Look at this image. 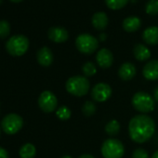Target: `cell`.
<instances>
[{"mask_svg":"<svg viewBox=\"0 0 158 158\" xmlns=\"http://www.w3.org/2000/svg\"><path fill=\"white\" fill-rule=\"evenodd\" d=\"M0 158H10L8 152L2 147H0Z\"/></svg>","mask_w":158,"mask_h":158,"instance_id":"cell-28","label":"cell"},{"mask_svg":"<svg viewBox=\"0 0 158 158\" xmlns=\"http://www.w3.org/2000/svg\"><path fill=\"white\" fill-rule=\"evenodd\" d=\"M104 129H105V132L108 134V136L114 137V136H117L118 133L120 132L121 126H120V123L117 120L113 119V120H110L106 124Z\"/></svg>","mask_w":158,"mask_h":158,"instance_id":"cell-19","label":"cell"},{"mask_svg":"<svg viewBox=\"0 0 158 158\" xmlns=\"http://www.w3.org/2000/svg\"><path fill=\"white\" fill-rule=\"evenodd\" d=\"M155 132V123L147 114H137L131 118L128 124L130 139L139 144L148 141Z\"/></svg>","mask_w":158,"mask_h":158,"instance_id":"cell-1","label":"cell"},{"mask_svg":"<svg viewBox=\"0 0 158 158\" xmlns=\"http://www.w3.org/2000/svg\"><path fill=\"white\" fill-rule=\"evenodd\" d=\"M142 39L144 42L151 46H155L158 44V27L151 26L146 28L142 34Z\"/></svg>","mask_w":158,"mask_h":158,"instance_id":"cell-16","label":"cell"},{"mask_svg":"<svg viewBox=\"0 0 158 158\" xmlns=\"http://www.w3.org/2000/svg\"><path fill=\"white\" fill-rule=\"evenodd\" d=\"M131 102L133 108L143 114L152 112L155 108V101L153 97L144 91L135 93L132 97Z\"/></svg>","mask_w":158,"mask_h":158,"instance_id":"cell-3","label":"cell"},{"mask_svg":"<svg viewBox=\"0 0 158 158\" xmlns=\"http://www.w3.org/2000/svg\"><path fill=\"white\" fill-rule=\"evenodd\" d=\"M23 126V119L17 114H7L1 122V127L3 131L8 135L16 134L22 129Z\"/></svg>","mask_w":158,"mask_h":158,"instance_id":"cell-7","label":"cell"},{"mask_svg":"<svg viewBox=\"0 0 158 158\" xmlns=\"http://www.w3.org/2000/svg\"><path fill=\"white\" fill-rule=\"evenodd\" d=\"M157 103H158V102H157ZM157 107H158V104H157Z\"/></svg>","mask_w":158,"mask_h":158,"instance_id":"cell-36","label":"cell"},{"mask_svg":"<svg viewBox=\"0 0 158 158\" xmlns=\"http://www.w3.org/2000/svg\"><path fill=\"white\" fill-rule=\"evenodd\" d=\"M65 89L68 93L75 97H83L87 95L90 89V83L88 77L83 75H74L66 81Z\"/></svg>","mask_w":158,"mask_h":158,"instance_id":"cell-2","label":"cell"},{"mask_svg":"<svg viewBox=\"0 0 158 158\" xmlns=\"http://www.w3.org/2000/svg\"><path fill=\"white\" fill-rule=\"evenodd\" d=\"M61 158H73L71 155H64V156H62Z\"/></svg>","mask_w":158,"mask_h":158,"instance_id":"cell-34","label":"cell"},{"mask_svg":"<svg viewBox=\"0 0 158 158\" xmlns=\"http://www.w3.org/2000/svg\"><path fill=\"white\" fill-rule=\"evenodd\" d=\"M141 22L140 19L135 16L127 17L123 21V28L126 32L128 33H133L138 31L140 28Z\"/></svg>","mask_w":158,"mask_h":158,"instance_id":"cell-17","label":"cell"},{"mask_svg":"<svg viewBox=\"0 0 158 158\" xmlns=\"http://www.w3.org/2000/svg\"><path fill=\"white\" fill-rule=\"evenodd\" d=\"M100 39H101L102 41H104V40L106 39V35H105V34H101V35H100Z\"/></svg>","mask_w":158,"mask_h":158,"instance_id":"cell-31","label":"cell"},{"mask_svg":"<svg viewBox=\"0 0 158 158\" xmlns=\"http://www.w3.org/2000/svg\"><path fill=\"white\" fill-rule=\"evenodd\" d=\"M48 38L55 43H63L68 40L69 38V33L68 31L60 26H54L49 28L48 32Z\"/></svg>","mask_w":158,"mask_h":158,"instance_id":"cell-10","label":"cell"},{"mask_svg":"<svg viewBox=\"0 0 158 158\" xmlns=\"http://www.w3.org/2000/svg\"><path fill=\"white\" fill-rule=\"evenodd\" d=\"M142 74L149 81L158 80V60L148 61L142 69Z\"/></svg>","mask_w":158,"mask_h":158,"instance_id":"cell-12","label":"cell"},{"mask_svg":"<svg viewBox=\"0 0 158 158\" xmlns=\"http://www.w3.org/2000/svg\"><path fill=\"white\" fill-rule=\"evenodd\" d=\"M91 23H92V25L94 26V28L96 30L103 31L108 26L109 20H108V17H107L106 13H104L102 11H99V12H96L92 16Z\"/></svg>","mask_w":158,"mask_h":158,"instance_id":"cell-15","label":"cell"},{"mask_svg":"<svg viewBox=\"0 0 158 158\" xmlns=\"http://www.w3.org/2000/svg\"><path fill=\"white\" fill-rule=\"evenodd\" d=\"M0 133H1V130H0Z\"/></svg>","mask_w":158,"mask_h":158,"instance_id":"cell-37","label":"cell"},{"mask_svg":"<svg viewBox=\"0 0 158 158\" xmlns=\"http://www.w3.org/2000/svg\"><path fill=\"white\" fill-rule=\"evenodd\" d=\"M11 2H14V3H19L21 1H23V0H10Z\"/></svg>","mask_w":158,"mask_h":158,"instance_id":"cell-33","label":"cell"},{"mask_svg":"<svg viewBox=\"0 0 158 158\" xmlns=\"http://www.w3.org/2000/svg\"><path fill=\"white\" fill-rule=\"evenodd\" d=\"M39 108L47 114L52 113L56 110L58 106V100L54 93L49 90L43 91L38 98Z\"/></svg>","mask_w":158,"mask_h":158,"instance_id":"cell-8","label":"cell"},{"mask_svg":"<svg viewBox=\"0 0 158 158\" xmlns=\"http://www.w3.org/2000/svg\"><path fill=\"white\" fill-rule=\"evenodd\" d=\"M96 60L98 65L102 69H108L113 65L114 55L107 48H102L96 55Z\"/></svg>","mask_w":158,"mask_h":158,"instance_id":"cell-11","label":"cell"},{"mask_svg":"<svg viewBox=\"0 0 158 158\" xmlns=\"http://www.w3.org/2000/svg\"><path fill=\"white\" fill-rule=\"evenodd\" d=\"M128 2V0H105L107 7L111 10H120L124 8Z\"/></svg>","mask_w":158,"mask_h":158,"instance_id":"cell-23","label":"cell"},{"mask_svg":"<svg viewBox=\"0 0 158 158\" xmlns=\"http://www.w3.org/2000/svg\"><path fill=\"white\" fill-rule=\"evenodd\" d=\"M56 115L60 120L62 121H66L71 117V110L67 107V106H60L58 108V110L56 111Z\"/></svg>","mask_w":158,"mask_h":158,"instance_id":"cell-24","label":"cell"},{"mask_svg":"<svg viewBox=\"0 0 158 158\" xmlns=\"http://www.w3.org/2000/svg\"><path fill=\"white\" fill-rule=\"evenodd\" d=\"M2 1H3V0H0V5H1V3H2Z\"/></svg>","mask_w":158,"mask_h":158,"instance_id":"cell-35","label":"cell"},{"mask_svg":"<svg viewBox=\"0 0 158 158\" xmlns=\"http://www.w3.org/2000/svg\"><path fill=\"white\" fill-rule=\"evenodd\" d=\"M36 59H37V61L38 63L41 65V66H44V67H48L52 64L53 62V53L52 51L47 48V47H43L41 48L38 51H37V54H36Z\"/></svg>","mask_w":158,"mask_h":158,"instance_id":"cell-14","label":"cell"},{"mask_svg":"<svg viewBox=\"0 0 158 158\" xmlns=\"http://www.w3.org/2000/svg\"><path fill=\"white\" fill-rule=\"evenodd\" d=\"M29 48V39L23 35H16L10 37L6 43L7 51L15 57L23 56Z\"/></svg>","mask_w":158,"mask_h":158,"instance_id":"cell-4","label":"cell"},{"mask_svg":"<svg viewBox=\"0 0 158 158\" xmlns=\"http://www.w3.org/2000/svg\"><path fill=\"white\" fill-rule=\"evenodd\" d=\"M10 33V23L5 20L0 21V38L4 39V38L8 37Z\"/></svg>","mask_w":158,"mask_h":158,"instance_id":"cell-26","label":"cell"},{"mask_svg":"<svg viewBox=\"0 0 158 158\" xmlns=\"http://www.w3.org/2000/svg\"><path fill=\"white\" fill-rule=\"evenodd\" d=\"M78 158H95V157L93 155H91V154H82Z\"/></svg>","mask_w":158,"mask_h":158,"instance_id":"cell-30","label":"cell"},{"mask_svg":"<svg viewBox=\"0 0 158 158\" xmlns=\"http://www.w3.org/2000/svg\"><path fill=\"white\" fill-rule=\"evenodd\" d=\"M152 158H158V150L152 154Z\"/></svg>","mask_w":158,"mask_h":158,"instance_id":"cell-32","label":"cell"},{"mask_svg":"<svg viewBox=\"0 0 158 158\" xmlns=\"http://www.w3.org/2000/svg\"><path fill=\"white\" fill-rule=\"evenodd\" d=\"M133 54H134V57L136 58V60H138L139 61H145V60H149L151 57L150 49L142 44H137L134 47Z\"/></svg>","mask_w":158,"mask_h":158,"instance_id":"cell-18","label":"cell"},{"mask_svg":"<svg viewBox=\"0 0 158 158\" xmlns=\"http://www.w3.org/2000/svg\"><path fill=\"white\" fill-rule=\"evenodd\" d=\"M124 153L125 147L119 139H108L102 145V154L104 158H122Z\"/></svg>","mask_w":158,"mask_h":158,"instance_id":"cell-5","label":"cell"},{"mask_svg":"<svg viewBox=\"0 0 158 158\" xmlns=\"http://www.w3.org/2000/svg\"><path fill=\"white\" fill-rule=\"evenodd\" d=\"M97 111V106L95 102L91 101H87L82 106V113L86 116H92Z\"/></svg>","mask_w":158,"mask_h":158,"instance_id":"cell-21","label":"cell"},{"mask_svg":"<svg viewBox=\"0 0 158 158\" xmlns=\"http://www.w3.org/2000/svg\"><path fill=\"white\" fill-rule=\"evenodd\" d=\"M137 70L133 63L125 62L118 69V76L124 81H129L136 75Z\"/></svg>","mask_w":158,"mask_h":158,"instance_id":"cell-13","label":"cell"},{"mask_svg":"<svg viewBox=\"0 0 158 158\" xmlns=\"http://www.w3.org/2000/svg\"><path fill=\"white\" fill-rule=\"evenodd\" d=\"M36 154V149L32 143H25L20 150L21 158H35Z\"/></svg>","mask_w":158,"mask_h":158,"instance_id":"cell-20","label":"cell"},{"mask_svg":"<svg viewBox=\"0 0 158 158\" xmlns=\"http://www.w3.org/2000/svg\"><path fill=\"white\" fill-rule=\"evenodd\" d=\"M153 99L155 102H158V87H156L153 90Z\"/></svg>","mask_w":158,"mask_h":158,"instance_id":"cell-29","label":"cell"},{"mask_svg":"<svg viewBox=\"0 0 158 158\" xmlns=\"http://www.w3.org/2000/svg\"><path fill=\"white\" fill-rule=\"evenodd\" d=\"M132 158H149V154L144 149L138 148L133 152Z\"/></svg>","mask_w":158,"mask_h":158,"instance_id":"cell-27","label":"cell"},{"mask_svg":"<svg viewBox=\"0 0 158 158\" xmlns=\"http://www.w3.org/2000/svg\"><path fill=\"white\" fill-rule=\"evenodd\" d=\"M82 72H83V74L86 77H91V76H93V75L96 74V73H97V67H96V65L93 62L88 61V62H86L82 66Z\"/></svg>","mask_w":158,"mask_h":158,"instance_id":"cell-22","label":"cell"},{"mask_svg":"<svg viewBox=\"0 0 158 158\" xmlns=\"http://www.w3.org/2000/svg\"><path fill=\"white\" fill-rule=\"evenodd\" d=\"M145 10L149 15L158 14V0H149L146 3Z\"/></svg>","mask_w":158,"mask_h":158,"instance_id":"cell-25","label":"cell"},{"mask_svg":"<svg viewBox=\"0 0 158 158\" xmlns=\"http://www.w3.org/2000/svg\"><path fill=\"white\" fill-rule=\"evenodd\" d=\"M112 88L106 83H98L91 90V98L97 102H104L112 96Z\"/></svg>","mask_w":158,"mask_h":158,"instance_id":"cell-9","label":"cell"},{"mask_svg":"<svg viewBox=\"0 0 158 158\" xmlns=\"http://www.w3.org/2000/svg\"><path fill=\"white\" fill-rule=\"evenodd\" d=\"M75 46L81 53L89 55L98 49L99 40L89 34H81L75 39Z\"/></svg>","mask_w":158,"mask_h":158,"instance_id":"cell-6","label":"cell"}]
</instances>
